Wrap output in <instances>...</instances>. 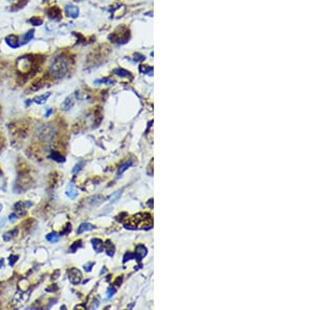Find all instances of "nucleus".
Listing matches in <instances>:
<instances>
[{"label":"nucleus","instance_id":"obj_1","mask_svg":"<svg viewBox=\"0 0 314 310\" xmlns=\"http://www.w3.org/2000/svg\"><path fill=\"white\" fill-rule=\"evenodd\" d=\"M153 226V218L150 213H138L127 218L125 227L132 230H148Z\"/></svg>","mask_w":314,"mask_h":310},{"label":"nucleus","instance_id":"obj_2","mask_svg":"<svg viewBox=\"0 0 314 310\" xmlns=\"http://www.w3.org/2000/svg\"><path fill=\"white\" fill-rule=\"evenodd\" d=\"M69 70V64H68L67 59L62 56L56 57L51 61V64L49 66V74L55 78H64L66 73Z\"/></svg>","mask_w":314,"mask_h":310},{"label":"nucleus","instance_id":"obj_3","mask_svg":"<svg viewBox=\"0 0 314 310\" xmlns=\"http://www.w3.org/2000/svg\"><path fill=\"white\" fill-rule=\"evenodd\" d=\"M36 135L42 142H50L56 135V128L51 123L40 124L36 130Z\"/></svg>","mask_w":314,"mask_h":310},{"label":"nucleus","instance_id":"obj_4","mask_svg":"<svg viewBox=\"0 0 314 310\" xmlns=\"http://www.w3.org/2000/svg\"><path fill=\"white\" fill-rule=\"evenodd\" d=\"M17 68L21 73H27L33 68V61L29 57H20L17 61Z\"/></svg>","mask_w":314,"mask_h":310},{"label":"nucleus","instance_id":"obj_5","mask_svg":"<svg viewBox=\"0 0 314 310\" xmlns=\"http://www.w3.org/2000/svg\"><path fill=\"white\" fill-rule=\"evenodd\" d=\"M67 275H68V280H69V282L71 284L78 285L81 283L82 277L83 276H82L81 270H78V268H76V267L70 268V270L67 271Z\"/></svg>","mask_w":314,"mask_h":310},{"label":"nucleus","instance_id":"obj_6","mask_svg":"<svg viewBox=\"0 0 314 310\" xmlns=\"http://www.w3.org/2000/svg\"><path fill=\"white\" fill-rule=\"evenodd\" d=\"M14 212L17 214V216H24L26 214V207L24 205V203L18 202L14 205Z\"/></svg>","mask_w":314,"mask_h":310},{"label":"nucleus","instance_id":"obj_7","mask_svg":"<svg viewBox=\"0 0 314 310\" xmlns=\"http://www.w3.org/2000/svg\"><path fill=\"white\" fill-rule=\"evenodd\" d=\"M5 42L9 46H11L12 48H17L19 47L20 43H19V38L15 35H10L5 38Z\"/></svg>","mask_w":314,"mask_h":310},{"label":"nucleus","instance_id":"obj_8","mask_svg":"<svg viewBox=\"0 0 314 310\" xmlns=\"http://www.w3.org/2000/svg\"><path fill=\"white\" fill-rule=\"evenodd\" d=\"M46 14L50 19H60L61 18V10L57 6L50 7L46 10Z\"/></svg>","mask_w":314,"mask_h":310},{"label":"nucleus","instance_id":"obj_9","mask_svg":"<svg viewBox=\"0 0 314 310\" xmlns=\"http://www.w3.org/2000/svg\"><path fill=\"white\" fill-rule=\"evenodd\" d=\"M65 12L66 15L70 18H76L79 16V9L76 6H73V5H66L65 7Z\"/></svg>","mask_w":314,"mask_h":310},{"label":"nucleus","instance_id":"obj_10","mask_svg":"<svg viewBox=\"0 0 314 310\" xmlns=\"http://www.w3.org/2000/svg\"><path fill=\"white\" fill-rule=\"evenodd\" d=\"M91 243H92V246H93V249H94V251L96 252V253H102V252L104 251L103 240L98 239V238H93V239L91 240Z\"/></svg>","mask_w":314,"mask_h":310},{"label":"nucleus","instance_id":"obj_11","mask_svg":"<svg viewBox=\"0 0 314 310\" xmlns=\"http://www.w3.org/2000/svg\"><path fill=\"white\" fill-rule=\"evenodd\" d=\"M147 254H148V251H147V248H146L145 245H139L136 246V249H135V256H136V258L138 260H142V258H144Z\"/></svg>","mask_w":314,"mask_h":310},{"label":"nucleus","instance_id":"obj_12","mask_svg":"<svg viewBox=\"0 0 314 310\" xmlns=\"http://www.w3.org/2000/svg\"><path fill=\"white\" fill-rule=\"evenodd\" d=\"M74 105V100H73V98L69 96V97H67L66 99L63 101V103H61V109H62V111H69V110L72 108Z\"/></svg>","mask_w":314,"mask_h":310},{"label":"nucleus","instance_id":"obj_13","mask_svg":"<svg viewBox=\"0 0 314 310\" xmlns=\"http://www.w3.org/2000/svg\"><path fill=\"white\" fill-rule=\"evenodd\" d=\"M50 95H51L50 92H46V93H44V94L39 95V96H36L33 101L36 103H38V105H43V103H46V100L48 99V97L50 96Z\"/></svg>","mask_w":314,"mask_h":310},{"label":"nucleus","instance_id":"obj_14","mask_svg":"<svg viewBox=\"0 0 314 310\" xmlns=\"http://www.w3.org/2000/svg\"><path fill=\"white\" fill-rule=\"evenodd\" d=\"M104 249L107 252V255H108V256H111L112 257L114 255L115 248H114L113 243H112L110 240H107L106 242L104 243Z\"/></svg>","mask_w":314,"mask_h":310},{"label":"nucleus","instance_id":"obj_15","mask_svg":"<svg viewBox=\"0 0 314 310\" xmlns=\"http://www.w3.org/2000/svg\"><path fill=\"white\" fill-rule=\"evenodd\" d=\"M93 229H94V226H93V224H88V223H84V224H82L79 226L78 234H82L83 232H86V231H92Z\"/></svg>","mask_w":314,"mask_h":310},{"label":"nucleus","instance_id":"obj_16","mask_svg":"<svg viewBox=\"0 0 314 310\" xmlns=\"http://www.w3.org/2000/svg\"><path fill=\"white\" fill-rule=\"evenodd\" d=\"M88 202H89V204L91 206H98L104 202V197L101 195H94V196L90 197V199H88Z\"/></svg>","mask_w":314,"mask_h":310},{"label":"nucleus","instance_id":"obj_17","mask_svg":"<svg viewBox=\"0 0 314 310\" xmlns=\"http://www.w3.org/2000/svg\"><path fill=\"white\" fill-rule=\"evenodd\" d=\"M78 194H79L78 190L74 189V186L72 185V184H70L68 190L66 191V195H67L68 197H70V199H76V197L78 196Z\"/></svg>","mask_w":314,"mask_h":310},{"label":"nucleus","instance_id":"obj_18","mask_svg":"<svg viewBox=\"0 0 314 310\" xmlns=\"http://www.w3.org/2000/svg\"><path fill=\"white\" fill-rule=\"evenodd\" d=\"M17 233H18V230L17 229H14V230H12V231H9V232L4 233L3 236H2V238H3L4 241H10L11 239H13L14 236H16V234H17Z\"/></svg>","mask_w":314,"mask_h":310},{"label":"nucleus","instance_id":"obj_19","mask_svg":"<svg viewBox=\"0 0 314 310\" xmlns=\"http://www.w3.org/2000/svg\"><path fill=\"white\" fill-rule=\"evenodd\" d=\"M113 73L116 74L117 76H120V78H126V76H130L131 73L129 71H127L125 69H122V68H117V69L113 70Z\"/></svg>","mask_w":314,"mask_h":310},{"label":"nucleus","instance_id":"obj_20","mask_svg":"<svg viewBox=\"0 0 314 310\" xmlns=\"http://www.w3.org/2000/svg\"><path fill=\"white\" fill-rule=\"evenodd\" d=\"M46 239H47L49 242L56 243L60 239V235H58L57 233H50V234L46 235Z\"/></svg>","mask_w":314,"mask_h":310},{"label":"nucleus","instance_id":"obj_21","mask_svg":"<svg viewBox=\"0 0 314 310\" xmlns=\"http://www.w3.org/2000/svg\"><path fill=\"white\" fill-rule=\"evenodd\" d=\"M34 32H35V31H33V29H31V31H27L26 34L23 36V40H22V44H25V43H27V42H29V41H31V40L33 39V38H34Z\"/></svg>","mask_w":314,"mask_h":310},{"label":"nucleus","instance_id":"obj_22","mask_svg":"<svg viewBox=\"0 0 314 310\" xmlns=\"http://www.w3.org/2000/svg\"><path fill=\"white\" fill-rule=\"evenodd\" d=\"M28 22L32 24V25H34V26H40V25H42L43 20L41 18H39V17H33V18L29 19Z\"/></svg>","mask_w":314,"mask_h":310},{"label":"nucleus","instance_id":"obj_23","mask_svg":"<svg viewBox=\"0 0 314 310\" xmlns=\"http://www.w3.org/2000/svg\"><path fill=\"white\" fill-rule=\"evenodd\" d=\"M51 158L54 159L55 161H57V162H64V157H62L61 155H60L59 153H57V152H52L51 153Z\"/></svg>","mask_w":314,"mask_h":310},{"label":"nucleus","instance_id":"obj_24","mask_svg":"<svg viewBox=\"0 0 314 310\" xmlns=\"http://www.w3.org/2000/svg\"><path fill=\"white\" fill-rule=\"evenodd\" d=\"M131 165H132V161H129V162H127V163L124 164V165L120 168V170H118V175L122 174L123 172L125 171V170H127V169H128Z\"/></svg>","mask_w":314,"mask_h":310},{"label":"nucleus","instance_id":"obj_25","mask_svg":"<svg viewBox=\"0 0 314 310\" xmlns=\"http://www.w3.org/2000/svg\"><path fill=\"white\" fill-rule=\"evenodd\" d=\"M82 246V241L81 240H79V241H74V243L72 245L70 246V251L71 252H76V249H80Z\"/></svg>","mask_w":314,"mask_h":310},{"label":"nucleus","instance_id":"obj_26","mask_svg":"<svg viewBox=\"0 0 314 310\" xmlns=\"http://www.w3.org/2000/svg\"><path fill=\"white\" fill-rule=\"evenodd\" d=\"M134 258H136V256L134 254H132L130 253V252H128L126 255H125V257H124V262H127L128 260H131V259H134Z\"/></svg>","mask_w":314,"mask_h":310},{"label":"nucleus","instance_id":"obj_27","mask_svg":"<svg viewBox=\"0 0 314 310\" xmlns=\"http://www.w3.org/2000/svg\"><path fill=\"white\" fill-rule=\"evenodd\" d=\"M83 165H84L83 162H80L79 164H76V165L74 166V168L72 169V174H76V172H79V171L82 169V167H83Z\"/></svg>","mask_w":314,"mask_h":310},{"label":"nucleus","instance_id":"obj_28","mask_svg":"<svg viewBox=\"0 0 314 310\" xmlns=\"http://www.w3.org/2000/svg\"><path fill=\"white\" fill-rule=\"evenodd\" d=\"M95 83H96V84H100V83H107L108 85H113L114 82L112 81V79H109V78H103V79H100V81H96Z\"/></svg>","mask_w":314,"mask_h":310},{"label":"nucleus","instance_id":"obj_29","mask_svg":"<svg viewBox=\"0 0 314 310\" xmlns=\"http://www.w3.org/2000/svg\"><path fill=\"white\" fill-rule=\"evenodd\" d=\"M114 293H115V289L113 288V287H110V288H108V290H107V299H110L111 297H113Z\"/></svg>","mask_w":314,"mask_h":310},{"label":"nucleus","instance_id":"obj_30","mask_svg":"<svg viewBox=\"0 0 314 310\" xmlns=\"http://www.w3.org/2000/svg\"><path fill=\"white\" fill-rule=\"evenodd\" d=\"M18 258H19V256H17V255H15V256H14V255L10 256V265L11 266H13V265L15 264V262L18 260Z\"/></svg>","mask_w":314,"mask_h":310},{"label":"nucleus","instance_id":"obj_31","mask_svg":"<svg viewBox=\"0 0 314 310\" xmlns=\"http://www.w3.org/2000/svg\"><path fill=\"white\" fill-rule=\"evenodd\" d=\"M17 218H18V216H17V214H16L15 212L12 213L9 216V220L11 221V223H14V221H16V220H17Z\"/></svg>","mask_w":314,"mask_h":310},{"label":"nucleus","instance_id":"obj_32","mask_svg":"<svg viewBox=\"0 0 314 310\" xmlns=\"http://www.w3.org/2000/svg\"><path fill=\"white\" fill-rule=\"evenodd\" d=\"M120 191H118V192H116V193L114 194L113 196L111 197V199H110V202H111V203H114V202H116L117 199H118V197H120Z\"/></svg>","mask_w":314,"mask_h":310},{"label":"nucleus","instance_id":"obj_33","mask_svg":"<svg viewBox=\"0 0 314 310\" xmlns=\"http://www.w3.org/2000/svg\"><path fill=\"white\" fill-rule=\"evenodd\" d=\"M93 265H94V263H93V262L90 263L89 265H85V270H86V271H90V270H91V266H93Z\"/></svg>","mask_w":314,"mask_h":310},{"label":"nucleus","instance_id":"obj_34","mask_svg":"<svg viewBox=\"0 0 314 310\" xmlns=\"http://www.w3.org/2000/svg\"><path fill=\"white\" fill-rule=\"evenodd\" d=\"M24 205H25L26 208H29V207H32V206H33V203L32 202H24Z\"/></svg>","mask_w":314,"mask_h":310},{"label":"nucleus","instance_id":"obj_35","mask_svg":"<svg viewBox=\"0 0 314 310\" xmlns=\"http://www.w3.org/2000/svg\"><path fill=\"white\" fill-rule=\"evenodd\" d=\"M51 113H52V109L47 110V112H46V114H45V117H49V115H50Z\"/></svg>","mask_w":314,"mask_h":310},{"label":"nucleus","instance_id":"obj_36","mask_svg":"<svg viewBox=\"0 0 314 310\" xmlns=\"http://www.w3.org/2000/svg\"><path fill=\"white\" fill-rule=\"evenodd\" d=\"M3 265H4V260L3 259H0V268L3 266Z\"/></svg>","mask_w":314,"mask_h":310},{"label":"nucleus","instance_id":"obj_37","mask_svg":"<svg viewBox=\"0 0 314 310\" xmlns=\"http://www.w3.org/2000/svg\"><path fill=\"white\" fill-rule=\"evenodd\" d=\"M1 210H2V205L0 204V212H1Z\"/></svg>","mask_w":314,"mask_h":310},{"label":"nucleus","instance_id":"obj_38","mask_svg":"<svg viewBox=\"0 0 314 310\" xmlns=\"http://www.w3.org/2000/svg\"><path fill=\"white\" fill-rule=\"evenodd\" d=\"M10 1H17V0H10ZM19 1H20V0H19Z\"/></svg>","mask_w":314,"mask_h":310}]
</instances>
